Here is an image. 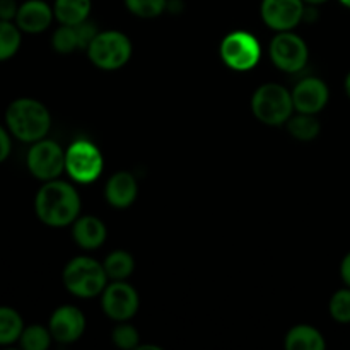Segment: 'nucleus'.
Returning <instances> with one entry per match:
<instances>
[{"label": "nucleus", "instance_id": "4", "mask_svg": "<svg viewBox=\"0 0 350 350\" xmlns=\"http://www.w3.org/2000/svg\"><path fill=\"white\" fill-rule=\"evenodd\" d=\"M253 115L267 125H282L293 116V94L280 84H263L252 98Z\"/></svg>", "mask_w": 350, "mask_h": 350}, {"label": "nucleus", "instance_id": "21", "mask_svg": "<svg viewBox=\"0 0 350 350\" xmlns=\"http://www.w3.org/2000/svg\"><path fill=\"white\" fill-rule=\"evenodd\" d=\"M103 267H105L109 279L125 280L126 277L133 272V269H135V262H133L130 253L118 250V252L109 253L108 258H106L105 263H103Z\"/></svg>", "mask_w": 350, "mask_h": 350}, {"label": "nucleus", "instance_id": "7", "mask_svg": "<svg viewBox=\"0 0 350 350\" xmlns=\"http://www.w3.org/2000/svg\"><path fill=\"white\" fill-rule=\"evenodd\" d=\"M26 164L29 173L38 180H57L65 170V150L55 140L41 139L31 144Z\"/></svg>", "mask_w": 350, "mask_h": 350}, {"label": "nucleus", "instance_id": "22", "mask_svg": "<svg viewBox=\"0 0 350 350\" xmlns=\"http://www.w3.org/2000/svg\"><path fill=\"white\" fill-rule=\"evenodd\" d=\"M287 130L293 137L299 140H313L318 137L321 126L320 122L314 118V115H308V113H299L296 116H291L287 120Z\"/></svg>", "mask_w": 350, "mask_h": 350}, {"label": "nucleus", "instance_id": "9", "mask_svg": "<svg viewBox=\"0 0 350 350\" xmlns=\"http://www.w3.org/2000/svg\"><path fill=\"white\" fill-rule=\"evenodd\" d=\"M272 62L284 72H299L308 62V46L303 38L291 31H280L270 43Z\"/></svg>", "mask_w": 350, "mask_h": 350}, {"label": "nucleus", "instance_id": "26", "mask_svg": "<svg viewBox=\"0 0 350 350\" xmlns=\"http://www.w3.org/2000/svg\"><path fill=\"white\" fill-rule=\"evenodd\" d=\"M330 314L337 323H350V287L337 291L330 299Z\"/></svg>", "mask_w": 350, "mask_h": 350}, {"label": "nucleus", "instance_id": "20", "mask_svg": "<svg viewBox=\"0 0 350 350\" xmlns=\"http://www.w3.org/2000/svg\"><path fill=\"white\" fill-rule=\"evenodd\" d=\"M23 31L14 21H0V62L10 60L19 51Z\"/></svg>", "mask_w": 350, "mask_h": 350}, {"label": "nucleus", "instance_id": "14", "mask_svg": "<svg viewBox=\"0 0 350 350\" xmlns=\"http://www.w3.org/2000/svg\"><path fill=\"white\" fill-rule=\"evenodd\" d=\"M53 17V7L44 0H26V2L19 3V10H17L14 23L23 33L38 34L50 27Z\"/></svg>", "mask_w": 350, "mask_h": 350}, {"label": "nucleus", "instance_id": "6", "mask_svg": "<svg viewBox=\"0 0 350 350\" xmlns=\"http://www.w3.org/2000/svg\"><path fill=\"white\" fill-rule=\"evenodd\" d=\"M65 170L77 183H92L103 171V156L89 140H75L65 150Z\"/></svg>", "mask_w": 350, "mask_h": 350}, {"label": "nucleus", "instance_id": "3", "mask_svg": "<svg viewBox=\"0 0 350 350\" xmlns=\"http://www.w3.org/2000/svg\"><path fill=\"white\" fill-rule=\"evenodd\" d=\"M108 280L105 267L88 256L70 260L64 270V284L68 293L77 297H94L103 294Z\"/></svg>", "mask_w": 350, "mask_h": 350}, {"label": "nucleus", "instance_id": "17", "mask_svg": "<svg viewBox=\"0 0 350 350\" xmlns=\"http://www.w3.org/2000/svg\"><path fill=\"white\" fill-rule=\"evenodd\" d=\"M55 19L60 24L75 26L88 21L91 14V0H55Z\"/></svg>", "mask_w": 350, "mask_h": 350}, {"label": "nucleus", "instance_id": "13", "mask_svg": "<svg viewBox=\"0 0 350 350\" xmlns=\"http://www.w3.org/2000/svg\"><path fill=\"white\" fill-rule=\"evenodd\" d=\"M293 103L297 113L317 115L327 106L330 91L328 85L318 77H306L294 88Z\"/></svg>", "mask_w": 350, "mask_h": 350}, {"label": "nucleus", "instance_id": "25", "mask_svg": "<svg viewBox=\"0 0 350 350\" xmlns=\"http://www.w3.org/2000/svg\"><path fill=\"white\" fill-rule=\"evenodd\" d=\"M125 5L135 16L150 19V17H157L167 9V0H125Z\"/></svg>", "mask_w": 350, "mask_h": 350}, {"label": "nucleus", "instance_id": "30", "mask_svg": "<svg viewBox=\"0 0 350 350\" xmlns=\"http://www.w3.org/2000/svg\"><path fill=\"white\" fill-rule=\"evenodd\" d=\"M340 277L345 282V286L350 287V252L344 256L340 263Z\"/></svg>", "mask_w": 350, "mask_h": 350}, {"label": "nucleus", "instance_id": "5", "mask_svg": "<svg viewBox=\"0 0 350 350\" xmlns=\"http://www.w3.org/2000/svg\"><path fill=\"white\" fill-rule=\"evenodd\" d=\"M89 60L103 70H116L132 57V43L120 31H101L88 50Z\"/></svg>", "mask_w": 350, "mask_h": 350}, {"label": "nucleus", "instance_id": "11", "mask_svg": "<svg viewBox=\"0 0 350 350\" xmlns=\"http://www.w3.org/2000/svg\"><path fill=\"white\" fill-rule=\"evenodd\" d=\"M304 0H263L262 19L275 31H291L304 19Z\"/></svg>", "mask_w": 350, "mask_h": 350}, {"label": "nucleus", "instance_id": "1", "mask_svg": "<svg viewBox=\"0 0 350 350\" xmlns=\"http://www.w3.org/2000/svg\"><path fill=\"white\" fill-rule=\"evenodd\" d=\"M34 212L44 226L65 228L79 217L81 198L67 181H44L34 198Z\"/></svg>", "mask_w": 350, "mask_h": 350}, {"label": "nucleus", "instance_id": "2", "mask_svg": "<svg viewBox=\"0 0 350 350\" xmlns=\"http://www.w3.org/2000/svg\"><path fill=\"white\" fill-rule=\"evenodd\" d=\"M5 126L17 140L33 144L50 132L51 116L46 106L38 99L17 98L7 106Z\"/></svg>", "mask_w": 350, "mask_h": 350}, {"label": "nucleus", "instance_id": "28", "mask_svg": "<svg viewBox=\"0 0 350 350\" xmlns=\"http://www.w3.org/2000/svg\"><path fill=\"white\" fill-rule=\"evenodd\" d=\"M10 132L7 130V126L0 125V164L5 163L10 156V150H12V139H10Z\"/></svg>", "mask_w": 350, "mask_h": 350}, {"label": "nucleus", "instance_id": "33", "mask_svg": "<svg viewBox=\"0 0 350 350\" xmlns=\"http://www.w3.org/2000/svg\"><path fill=\"white\" fill-rule=\"evenodd\" d=\"M340 2H342V3H344V5H345V7H349V9H350V0H340Z\"/></svg>", "mask_w": 350, "mask_h": 350}, {"label": "nucleus", "instance_id": "16", "mask_svg": "<svg viewBox=\"0 0 350 350\" xmlns=\"http://www.w3.org/2000/svg\"><path fill=\"white\" fill-rule=\"evenodd\" d=\"M74 239L81 248L96 250L105 243L106 239V226L103 221L92 215H84L81 219H75L74 224Z\"/></svg>", "mask_w": 350, "mask_h": 350}, {"label": "nucleus", "instance_id": "18", "mask_svg": "<svg viewBox=\"0 0 350 350\" xmlns=\"http://www.w3.org/2000/svg\"><path fill=\"white\" fill-rule=\"evenodd\" d=\"M325 347L323 335L310 325H297L286 337L287 350H323Z\"/></svg>", "mask_w": 350, "mask_h": 350}, {"label": "nucleus", "instance_id": "29", "mask_svg": "<svg viewBox=\"0 0 350 350\" xmlns=\"http://www.w3.org/2000/svg\"><path fill=\"white\" fill-rule=\"evenodd\" d=\"M17 10V0H0V21H16Z\"/></svg>", "mask_w": 350, "mask_h": 350}, {"label": "nucleus", "instance_id": "31", "mask_svg": "<svg viewBox=\"0 0 350 350\" xmlns=\"http://www.w3.org/2000/svg\"><path fill=\"white\" fill-rule=\"evenodd\" d=\"M325 2H328V0H304V3H308V5H321Z\"/></svg>", "mask_w": 350, "mask_h": 350}, {"label": "nucleus", "instance_id": "8", "mask_svg": "<svg viewBox=\"0 0 350 350\" xmlns=\"http://www.w3.org/2000/svg\"><path fill=\"white\" fill-rule=\"evenodd\" d=\"M262 55V46L252 33L232 31L222 40L221 58L232 70H250L255 67Z\"/></svg>", "mask_w": 350, "mask_h": 350}, {"label": "nucleus", "instance_id": "27", "mask_svg": "<svg viewBox=\"0 0 350 350\" xmlns=\"http://www.w3.org/2000/svg\"><path fill=\"white\" fill-rule=\"evenodd\" d=\"M113 342L118 349H137L139 347V332L132 325L122 323L113 330Z\"/></svg>", "mask_w": 350, "mask_h": 350}, {"label": "nucleus", "instance_id": "12", "mask_svg": "<svg viewBox=\"0 0 350 350\" xmlns=\"http://www.w3.org/2000/svg\"><path fill=\"white\" fill-rule=\"evenodd\" d=\"M53 340L60 344H72L79 340L85 330V318L82 311L75 306H60L50 317V325Z\"/></svg>", "mask_w": 350, "mask_h": 350}, {"label": "nucleus", "instance_id": "23", "mask_svg": "<svg viewBox=\"0 0 350 350\" xmlns=\"http://www.w3.org/2000/svg\"><path fill=\"white\" fill-rule=\"evenodd\" d=\"M51 332L50 328H44L41 325H29L24 327L21 334L19 345L24 350H46L51 344Z\"/></svg>", "mask_w": 350, "mask_h": 350}, {"label": "nucleus", "instance_id": "10", "mask_svg": "<svg viewBox=\"0 0 350 350\" xmlns=\"http://www.w3.org/2000/svg\"><path fill=\"white\" fill-rule=\"evenodd\" d=\"M103 311L115 321H126L139 310V294L130 284L116 280L103 291Z\"/></svg>", "mask_w": 350, "mask_h": 350}, {"label": "nucleus", "instance_id": "15", "mask_svg": "<svg viewBox=\"0 0 350 350\" xmlns=\"http://www.w3.org/2000/svg\"><path fill=\"white\" fill-rule=\"evenodd\" d=\"M139 185L135 176L129 171H118L106 183V200L116 208H125L132 205L137 198Z\"/></svg>", "mask_w": 350, "mask_h": 350}, {"label": "nucleus", "instance_id": "24", "mask_svg": "<svg viewBox=\"0 0 350 350\" xmlns=\"http://www.w3.org/2000/svg\"><path fill=\"white\" fill-rule=\"evenodd\" d=\"M51 44L57 53H72L77 48H81V41H79V33L75 26H67V24H60L57 31L51 38Z\"/></svg>", "mask_w": 350, "mask_h": 350}, {"label": "nucleus", "instance_id": "19", "mask_svg": "<svg viewBox=\"0 0 350 350\" xmlns=\"http://www.w3.org/2000/svg\"><path fill=\"white\" fill-rule=\"evenodd\" d=\"M24 330L23 317L10 306H0V345L19 342Z\"/></svg>", "mask_w": 350, "mask_h": 350}, {"label": "nucleus", "instance_id": "32", "mask_svg": "<svg viewBox=\"0 0 350 350\" xmlns=\"http://www.w3.org/2000/svg\"><path fill=\"white\" fill-rule=\"evenodd\" d=\"M345 92H347V96L350 98V72L347 74V77H345Z\"/></svg>", "mask_w": 350, "mask_h": 350}]
</instances>
